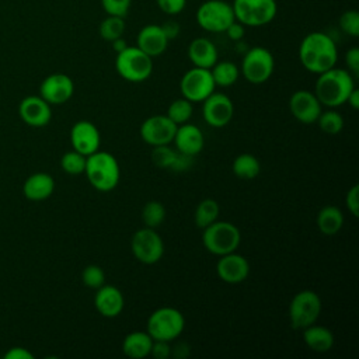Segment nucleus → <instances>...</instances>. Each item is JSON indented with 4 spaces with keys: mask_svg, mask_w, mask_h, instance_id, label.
I'll return each mask as SVG.
<instances>
[{
    "mask_svg": "<svg viewBox=\"0 0 359 359\" xmlns=\"http://www.w3.org/2000/svg\"><path fill=\"white\" fill-rule=\"evenodd\" d=\"M192 164H194V157L192 156H188V154H184V153L178 151V156H177L171 170L175 171V172H184V171L189 170L192 167Z\"/></svg>",
    "mask_w": 359,
    "mask_h": 359,
    "instance_id": "nucleus-44",
    "label": "nucleus"
},
{
    "mask_svg": "<svg viewBox=\"0 0 359 359\" xmlns=\"http://www.w3.org/2000/svg\"><path fill=\"white\" fill-rule=\"evenodd\" d=\"M84 174L93 188L100 192H109L119 182L121 168L114 154L97 150L87 156Z\"/></svg>",
    "mask_w": 359,
    "mask_h": 359,
    "instance_id": "nucleus-3",
    "label": "nucleus"
},
{
    "mask_svg": "<svg viewBox=\"0 0 359 359\" xmlns=\"http://www.w3.org/2000/svg\"><path fill=\"white\" fill-rule=\"evenodd\" d=\"M21 121L32 128H43L52 119L50 105L41 95H28L18 105Z\"/></svg>",
    "mask_w": 359,
    "mask_h": 359,
    "instance_id": "nucleus-18",
    "label": "nucleus"
},
{
    "mask_svg": "<svg viewBox=\"0 0 359 359\" xmlns=\"http://www.w3.org/2000/svg\"><path fill=\"white\" fill-rule=\"evenodd\" d=\"M185 328L182 313L174 307H160L154 310L149 318L146 331L154 341L171 342L177 339Z\"/></svg>",
    "mask_w": 359,
    "mask_h": 359,
    "instance_id": "nucleus-6",
    "label": "nucleus"
},
{
    "mask_svg": "<svg viewBox=\"0 0 359 359\" xmlns=\"http://www.w3.org/2000/svg\"><path fill=\"white\" fill-rule=\"evenodd\" d=\"M112 49L118 53V52H121V50H123L126 46H128V43H126V41L121 36V38H116V39H114L112 42Z\"/></svg>",
    "mask_w": 359,
    "mask_h": 359,
    "instance_id": "nucleus-50",
    "label": "nucleus"
},
{
    "mask_svg": "<svg viewBox=\"0 0 359 359\" xmlns=\"http://www.w3.org/2000/svg\"><path fill=\"white\" fill-rule=\"evenodd\" d=\"M178 156V151L168 144L154 146L151 150V161L156 167L163 170H171L175 158Z\"/></svg>",
    "mask_w": 359,
    "mask_h": 359,
    "instance_id": "nucleus-36",
    "label": "nucleus"
},
{
    "mask_svg": "<svg viewBox=\"0 0 359 359\" xmlns=\"http://www.w3.org/2000/svg\"><path fill=\"white\" fill-rule=\"evenodd\" d=\"M216 88L210 69L191 67L180 80V90L184 98L194 102H202Z\"/></svg>",
    "mask_w": 359,
    "mask_h": 359,
    "instance_id": "nucleus-12",
    "label": "nucleus"
},
{
    "mask_svg": "<svg viewBox=\"0 0 359 359\" xmlns=\"http://www.w3.org/2000/svg\"><path fill=\"white\" fill-rule=\"evenodd\" d=\"M177 125L167 115H153L144 119L139 133L144 143L150 146L170 144L174 139Z\"/></svg>",
    "mask_w": 359,
    "mask_h": 359,
    "instance_id": "nucleus-14",
    "label": "nucleus"
},
{
    "mask_svg": "<svg viewBox=\"0 0 359 359\" xmlns=\"http://www.w3.org/2000/svg\"><path fill=\"white\" fill-rule=\"evenodd\" d=\"M130 1L132 0H101V4L108 15L125 18L130 8Z\"/></svg>",
    "mask_w": 359,
    "mask_h": 359,
    "instance_id": "nucleus-39",
    "label": "nucleus"
},
{
    "mask_svg": "<svg viewBox=\"0 0 359 359\" xmlns=\"http://www.w3.org/2000/svg\"><path fill=\"white\" fill-rule=\"evenodd\" d=\"M130 250L139 262L153 265L161 259L164 254V243L156 229L143 227L133 233Z\"/></svg>",
    "mask_w": 359,
    "mask_h": 359,
    "instance_id": "nucleus-11",
    "label": "nucleus"
},
{
    "mask_svg": "<svg viewBox=\"0 0 359 359\" xmlns=\"http://www.w3.org/2000/svg\"><path fill=\"white\" fill-rule=\"evenodd\" d=\"M3 358L4 359H34V355L22 346H13L4 353Z\"/></svg>",
    "mask_w": 359,
    "mask_h": 359,
    "instance_id": "nucleus-46",
    "label": "nucleus"
},
{
    "mask_svg": "<svg viewBox=\"0 0 359 359\" xmlns=\"http://www.w3.org/2000/svg\"><path fill=\"white\" fill-rule=\"evenodd\" d=\"M339 28L351 36L359 35V13L356 10H346L339 17Z\"/></svg>",
    "mask_w": 359,
    "mask_h": 359,
    "instance_id": "nucleus-38",
    "label": "nucleus"
},
{
    "mask_svg": "<svg viewBox=\"0 0 359 359\" xmlns=\"http://www.w3.org/2000/svg\"><path fill=\"white\" fill-rule=\"evenodd\" d=\"M149 356H153L154 359H167L168 356H171L170 342H167V341H154L153 339V345H151Z\"/></svg>",
    "mask_w": 359,
    "mask_h": 359,
    "instance_id": "nucleus-42",
    "label": "nucleus"
},
{
    "mask_svg": "<svg viewBox=\"0 0 359 359\" xmlns=\"http://www.w3.org/2000/svg\"><path fill=\"white\" fill-rule=\"evenodd\" d=\"M275 69V60L272 53L264 46H254L245 50L240 73L251 84H262L269 80Z\"/></svg>",
    "mask_w": 359,
    "mask_h": 359,
    "instance_id": "nucleus-10",
    "label": "nucleus"
},
{
    "mask_svg": "<svg viewBox=\"0 0 359 359\" xmlns=\"http://www.w3.org/2000/svg\"><path fill=\"white\" fill-rule=\"evenodd\" d=\"M83 283L90 289H98L105 283V273L98 265H87L81 272Z\"/></svg>",
    "mask_w": 359,
    "mask_h": 359,
    "instance_id": "nucleus-37",
    "label": "nucleus"
},
{
    "mask_svg": "<svg viewBox=\"0 0 359 359\" xmlns=\"http://www.w3.org/2000/svg\"><path fill=\"white\" fill-rule=\"evenodd\" d=\"M172 143L177 151L195 157L202 151L205 137L202 130L196 125L185 122L177 126Z\"/></svg>",
    "mask_w": 359,
    "mask_h": 359,
    "instance_id": "nucleus-20",
    "label": "nucleus"
},
{
    "mask_svg": "<svg viewBox=\"0 0 359 359\" xmlns=\"http://www.w3.org/2000/svg\"><path fill=\"white\" fill-rule=\"evenodd\" d=\"M302 331L304 344L314 352H328L334 345V334L327 327L317 325L314 323Z\"/></svg>",
    "mask_w": 359,
    "mask_h": 359,
    "instance_id": "nucleus-26",
    "label": "nucleus"
},
{
    "mask_svg": "<svg viewBox=\"0 0 359 359\" xmlns=\"http://www.w3.org/2000/svg\"><path fill=\"white\" fill-rule=\"evenodd\" d=\"M241 241L240 230L230 222L215 220L203 229L202 243L203 247L217 257L233 252L238 248Z\"/></svg>",
    "mask_w": 359,
    "mask_h": 359,
    "instance_id": "nucleus-5",
    "label": "nucleus"
},
{
    "mask_svg": "<svg viewBox=\"0 0 359 359\" xmlns=\"http://www.w3.org/2000/svg\"><path fill=\"white\" fill-rule=\"evenodd\" d=\"M136 46L150 57H156L165 52L168 46V39L163 32L161 25L149 24L139 31Z\"/></svg>",
    "mask_w": 359,
    "mask_h": 359,
    "instance_id": "nucleus-22",
    "label": "nucleus"
},
{
    "mask_svg": "<svg viewBox=\"0 0 359 359\" xmlns=\"http://www.w3.org/2000/svg\"><path fill=\"white\" fill-rule=\"evenodd\" d=\"M219 212H220V208L215 199H212V198L202 199L198 203L195 213H194V220H195L196 227L205 229L206 226H209L210 223L217 220Z\"/></svg>",
    "mask_w": 359,
    "mask_h": 359,
    "instance_id": "nucleus-30",
    "label": "nucleus"
},
{
    "mask_svg": "<svg viewBox=\"0 0 359 359\" xmlns=\"http://www.w3.org/2000/svg\"><path fill=\"white\" fill-rule=\"evenodd\" d=\"M323 105L313 91L297 90L289 98V111L296 121L310 125L317 121Z\"/></svg>",
    "mask_w": 359,
    "mask_h": 359,
    "instance_id": "nucleus-16",
    "label": "nucleus"
},
{
    "mask_svg": "<svg viewBox=\"0 0 359 359\" xmlns=\"http://www.w3.org/2000/svg\"><path fill=\"white\" fill-rule=\"evenodd\" d=\"M194 112V105L191 101H188L187 98H177L174 100L167 109V116L178 126L181 123H185L191 119Z\"/></svg>",
    "mask_w": 359,
    "mask_h": 359,
    "instance_id": "nucleus-32",
    "label": "nucleus"
},
{
    "mask_svg": "<svg viewBox=\"0 0 359 359\" xmlns=\"http://www.w3.org/2000/svg\"><path fill=\"white\" fill-rule=\"evenodd\" d=\"M153 338L147 331H132L122 341V352L132 359H143L150 355Z\"/></svg>",
    "mask_w": 359,
    "mask_h": 359,
    "instance_id": "nucleus-25",
    "label": "nucleus"
},
{
    "mask_svg": "<svg viewBox=\"0 0 359 359\" xmlns=\"http://www.w3.org/2000/svg\"><path fill=\"white\" fill-rule=\"evenodd\" d=\"M98 32L102 39L112 42L116 38H121L125 32V20L116 15H108L104 18L98 27Z\"/></svg>",
    "mask_w": 359,
    "mask_h": 359,
    "instance_id": "nucleus-33",
    "label": "nucleus"
},
{
    "mask_svg": "<svg viewBox=\"0 0 359 359\" xmlns=\"http://www.w3.org/2000/svg\"><path fill=\"white\" fill-rule=\"evenodd\" d=\"M156 3L158 8L168 15L180 14L187 6V0H156Z\"/></svg>",
    "mask_w": 359,
    "mask_h": 359,
    "instance_id": "nucleus-40",
    "label": "nucleus"
},
{
    "mask_svg": "<svg viewBox=\"0 0 359 359\" xmlns=\"http://www.w3.org/2000/svg\"><path fill=\"white\" fill-rule=\"evenodd\" d=\"M231 170L234 175L241 180H252L259 174L261 164L254 154L241 153L233 160Z\"/></svg>",
    "mask_w": 359,
    "mask_h": 359,
    "instance_id": "nucleus-29",
    "label": "nucleus"
},
{
    "mask_svg": "<svg viewBox=\"0 0 359 359\" xmlns=\"http://www.w3.org/2000/svg\"><path fill=\"white\" fill-rule=\"evenodd\" d=\"M70 143L73 150L90 156L97 151L101 144V135L98 128L91 121H77L70 129Z\"/></svg>",
    "mask_w": 359,
    "mask_h": 359,
    "instance_id": "nucleus-17",
    "label": "nucleus"
},
{
    "mask_svg": "<svg viewBox=\"0 0 359 359\" xmlns=\"http://www.w3.org/2000/svg\"><path fill=\"white\" fill-rule=\"evenodd\" d=\"M345 203L352 216L358 217L359 215V185H353L349 188L345 196Z\"/></svg>",
    "mask_w": 359,
    "mask_h": 359,
    "instance_id": "nucleus-41",
    "label": "nucleus"
},
{
    "mask_svg": "<svg viewBox=\"0 0 359 359\" xmlns=\"http://www.w3.org/2000/svg\"><path fill=\"white\" fill-rule=\"evenodd\" d=\"M345 63L348 66V72L352 76L359 74V49L356 46L351 48L345 53Z\"/></svg>",
    "mask_w": 359,
    "mask_h": 359,
    "instance_id": "nucleus-43",
    "label": "nucleus"
},
{
    "mask_svg": "<svg viewBox=\"0 0 359 359\" xmlns=\"http://www.w3.org/2000/svg\"><path fill=\"white\" fill-rule=\"evenodd\" d=\"M115 69L118 74L130 83H142L151 76L153 57L146 55L137 46H126L116 53Z\"/></svg>",
    "mask_w": 359,
    "mask_h": 359,
    "instance_id": "nucleus-4",
    "label": "nucleus"
},
{
    "mask_svg": "<svg viewBox=\"0 0 359 359\" xmlns=\"http://www.w3.org/2000/svg\"><path fill=\"white\" fill-rule=\"evenodd\" d=\"M165 219V208L158 201H149L142 209V222L144 227L157 229Z\"/></svg>",
    "mask_w": 359,
    "mask_h": 359,
    "instance_id": "nucleus-31",
    "label": "nucleus"
},
{
    "mask_svg": "<svg viewBox=\"0 0 359 359\" xmlns=\"http://www.w3.org/2000/svg\"><path fill=\"white\" fill-rule=\"evenodd\" d=\"M344 226V215L339 208L328 205L317 215V227L324 236L337 234Z\"/></svg>",
    "mask_w": 359,
    "mask_h": 359,
    "instance_id": "nucleus-27",
    "label": "nucleus"
},
{
    "mask_svg": "<svg viewBox=\"0 0 359 359\" xmlns=\"http://www.w3.org/2000/svg\"><path fill=\"white\" fill-rule=\"evenodd\" d=\"M316 122L318 123L320 129L327 135H338L344 128L342 115L334 109H328L325 112L321 111Z\"/></svg>",
    "mask_w": 359,
    "mask_h": 359,
    "instance_id": "nucleus-34",
    "label": "nucleus"
},
{
    "mask_svg": "<svg viewBox=\"0 0 359 359\" xmlns=\"http://www.w3.org/2000/svg\"><path fill=\"white\" fill-rule=\"evenodd\" d=\"M161 29H163V32L165 34L167 39L171 41V39H175V38L178 36L181 28H180V24H178L177 21L168 20V21H165V22L161 25Z\"/></svg>",
    "mask_w": 359,
    "mask_h": 359,
    "instance_id": "nucleus-48",
    "label": "nucleus"
},
{
    "mask_svg": "<svg viewBox=\"0 0 359 359\" xmlns=\"http://www.w3.org/2000/svg\"><path fill=\"white\" fill-rule=\"evenodd\" d=\"M216 272L223 282L230 285H237L247 279L250 273V264L245 257L233 251V252L220 255L216 264Z\"/></svg>",
    "mask_w": 359,
    "mask_h": 359,
    "instance_id": "nucleus-19",
    "label": "nucleus"
},
{
    "mask_svg": "<svg viewBox=\"0 0 359 359\" xmlns=\"http://www.w3.org/2000/svg\"><path fill=\"white\" fill-rule=\"evenodd\" d=\"M74 93L73 80L65 73H53L46 76L39 86V95L49 105H60L67 102Z\"/></svg>",
    "mask_w": 359,
    "mask_h": 359,
    "instance_id": "nucleus-15",
    "label": "nucleus"
},
{
    "mask_svg": "<svg viewBox=\"0 0 359 359\" xmlns=\"http://www.w3.org/2000/svg\"><path fill=\"white\" fill-rule=\"evenodd\" d=\"M95 290L97 292L94 296V306L101 316L107 318H114L122 313L125 299L122 292L116 286L104 283Z\"/></svg>",
    "mask_w": 359,
    "mask_h": 359,
    "instance_id": "nucleus-21",
    "label": "nucleus"
},
{
    "mask_svg": "<svg viewBox=\"0 0 359 359\" xmlns=\"http://www.w3.org/2000/svg\"><path fill=\"white\" fill-rule=\"evenodd\" d=\"M226 34H227V36L231 39V41H240V39H243V36H244V34H245V28H244V25L241 24V22H238L237 20H234L229 27H227V29L224 31Z\"/></svg>",
    "mask_w": 359,
    "mask_h": 359,
    "instance_id": "nucleus-45",
    "label": "nucleus"
},
{
    "mask_svg": "<svg viewBox=\"0 0 359 359\" xmlns=\"http://www.w3.org/2000/svg\"><path fill=\"white\" fill-rule=\"evenodd\" d=\"M86 158L87 156L76 151V150H70L66 151L62 158H60V167L65 172L70 174V175H79V174H84V168H86Z\"/></svg>",
    "mask_w": 359,
    "mask_h": 359,
    "instance_id": "nucleus-35",
    "label": "nucleus"
},
{
    "mask_svg": "<svg viewBox=\"0 0 359 359\" xmlns=\"http://www.w3.org/2000/svg\"><path fill=\"white\" fill-rule=\"evenodd\" d=\"M353 88V76L348 70L334 66L318 74L314 94L321 105L335 108L346 102V98Z\"/></svg>",
    "mask_w": 359,
    "mask_h": 359,
    "instance_id": "nucleus-2",
    "label": "nucleus"
},
{
    "mask_svg": "<svg viewBox=\"0 0 359 359\" xmlns=\"http://www.w3.org/2000/svg\"><path fill=\"white\" fill-rule=\"evenodd\" d=\"M198 25L208 32H224L236 20L230 3L224 0H206L196 10Z\"/></svg>",
    "mask_w": 359,
    "mask_h": 359,
    "instance_id": "nucleus-9",
    "label": "nucleus"
},
{
    "mask_svg": "<svg viewBox=\"0 0 359 359\" xmlns=\"http://www.w3.org/2000/svg\"><path fill=\"white\" fill-rule=\"evenodd\" d=\"M234 17L244 27H262L269 24L276 13L275 0H233Z\"/></svg>",
    "mask_w": 359,
    "mask_h": 359,
    "instance_id": "nucleus-8",
    "label": "nucleus"
},
{
    "mask_svg": "<svg viewBox=\"0 0 359 359\" xmlns=\"http://www.w3.org/2000/svg\"><path fill=\"white\" fill-rule=\"evenodd\" d=\"M189 353H191V346L184 341L177 342L174 346H171V356L175 359H185L189 356Z\"/></svg>",
    "mask_w": 359,
    "mask_h": 359,
    "instance_id": "nucleus-47",
    "label": "nucleus"
},
{
    "mask_svg": "<svg viewBox=\"0 0 359 359\" xmlns=\"http://www.w3.org/2000/svg\"><path fill=\"white\" fill-rule=\"evenodd\" d=\"M321 313V299L310 289L297 292L289 304V320L294 330H304L314 324Z\"/></svg>",
    "mask_w": 359,
    "mask_h": 359,
    "instance_id": "nucleus-7",
    "label": "nucleus"
},
{
    "mask_svg": "<svg viewBox=\"0 0 359 359\" xmlns=\"http://www.w3.org/2000/svg\"><path fill=\"white\" fill-rule=\"evenodd\" d=\"M188 57L196 67L210 69L217 62V49L208 38H195L188 46Z\"/></svg>",
    "mask_w": 359,
    "mask_h": 359,
    "instance_id": "nucleus-24",
    "label": "nucleus"
},
{
    "mask_svg": "<svg viewBox=\"0 0 359 359\" xmlns=\"http://www.w3.org/2000/svg\"><path fill=\"white\" fill-rule=\"evenodd\" d=\"M210 73L216 86L230 87L238 80L240 69L237 67L236 63L230 60H223V62H216L210 67Z\"/></svg>",
    "mask_w": 359,
    "mask_h": 359,
    "instance_id": "nucleus-28",
    "label": "nucleus"
},
{
    "mask_svg": "<svg viewBox=\"0 0 359 359\" xmlns=\"http://www.w3.org/2000/svg\"><path fill=\"white\" fill-rule=\"evenodd\" d=\"M55 191V180L48 172H35L29 175L22 185V194L27 199L41 202L48 199Z\"/></svg>",
    "mask_w": 359,
    "mask_h": 359,
    "instance_id": "nucleus-23",
    "label": "nucleus"
},
{
    "mask_svg": "<svg viewBox=\"0 0 359 359\" xmlns=\"http://www.w3.org/2000/svg\"><path fill=\"white\" fill-rule=\"evenodd\" d=\"M299 60L307 72L320 74L337 65V45L325 32H310L300 42Z\"/></svg>",
    "mask_w": 359,
    "mask_h": 359,
    "instance_id": "nucleus-1",
    "label": "nucleus"
},
{
    "mask_svg": "<svg viewBox=\"0 0 359 359\" xmlns=\"http://www.w3.org/2000/svg\"><path fill=\"white\" fill-rule=\"evenodd\" d=\"M346 102L351 105L352 109H358V108H359V90H358L356 87H355V88L351 91V94L348 95Z\"/></svg>",
    "mask_w": 359,
    "mask_h": 359,
    "instance_id": "nucleus-49",
    "label": "nucleus"
},
{
    "mask_svg": "<svg viewBox=\"0 0 359 359\" xmlns=\"http://www.w3.org/2000/svg\"><path fill=\"white\" fill-rule=\"evenodd\" d=\"M202 115L209 126L223 128L233 119V101L229 95L213 91L208 98L202 101Z\"/></svg>",
    "mask_w": 359,
    "mask_h": 359,
    "instance_id": "nucleus-13",
    "label": "nucleus"
}]
</instances>
